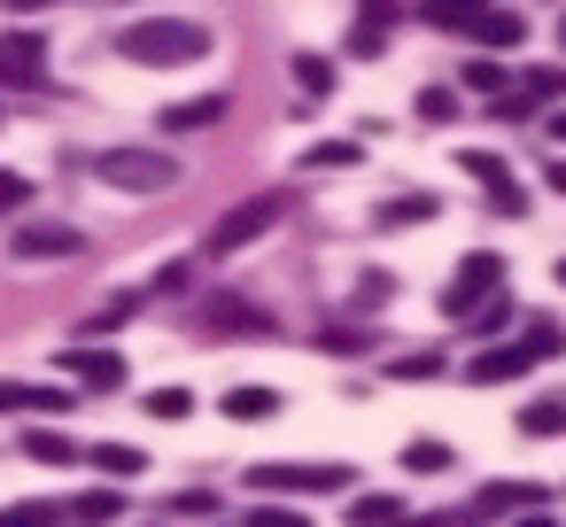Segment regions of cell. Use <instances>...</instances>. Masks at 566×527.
I'll return each instance as SVG.
<instances>
[{"instance_id":"obj_29","label":"cell","mask_w":566,"mask_h":527,"mask_svg":"<svg viewBox=\"0 0 566 527\" xmlns=\"http://www.w3.org/2000/svg\"><path fill=\"white\" fill-rule=\"evenodd\" d=\"M442 465H450V442H434V434L403 442V473H442Z\"/></svg>"},{"instance_id":"obj_41","label":"cell","mask_w":566,"mask_h":527,"mask_svg":"<svg viewBox=\"0 0 566 527\" xmlns=\"http://www.w3.org/2000/svg\"><path fill=\"white\" fill-rule=\"evenodd\" d=\"M551 140H558V148H566V109H558V117H551Z\"/></svg>"},{"instance_id":"obj_18","label":"cell","mask_w":566,"mask_h":527,"mask_svg":"<svg viewBox=\"0 0 566 527\" xmlns=\"http://www.w3.org/2000/svg\"><path fill=\"white\" fill-rule=\"evenodd\" d=\"M558 349H566V326H558V318H527V334H520V357H527V365H551Z\"/></svg>"},{"instance_id":"obj_5","label":"cell","mask_w":566,"mask_h":527,"mask_svg":"<svg viewBox=\"0 0 566 527\" xmlns=\"http://www.w3.org/2000/svg\"><path fill=\"white\" fill-rule=\"evenodd\" d=\"M249 488L264 496H334V488H357L349 465H249Z\"/></svg>"},{"instance_id":"obj_13","label":"cell","mask_w":566,"mask_h":527,"mask_svg":"<svg viewBox=\"0 0 566 527\" xmlns=\"http://www.w3.org/2000/svg\"><path fill=\"white\" fill-rule=\"evenodd\" d=\"M520 372H535V365L520 357V341H489V349H473V365H465L473 388H496V380H520Z\"/></svg>"},{"instance_id":"obj_38","label":"cell","mask_w":566,"mask_h":527,"mask_svg":"<svg viewBox=\"0 0 566 527\" xmlns=\"http://www.w3.org/2000/svg\"><path fill=\"white\" fill-rule=\"evenodd\" d=\"M318 341H326V349H365V326H326Z\"/></svg>"},{"instance_id":"obj_15","label":"cell","mask_w":566,"mask_h":527,"mask_svg":"<svg viewBox=\"0 0 566 527\" xmlns=\"http://www.w3.org/2000/svg\"><path fill=\"white\" fill-rule=\"evenodd\" d=\"M527 109H543V102H558L566 94V63H535V71H520V86H512Z\"/></svg>"},{"instance_id":"obj_3","label":"cell","mask_w":566,"mask_h":527,"mask_svg":"<svg viewBox=\"0 0 566 527\" xmlns=\"http://www.w3.org/2000/svg\"><path fill=\"white\" fill-rule=\"evenodd\" d=\"M94 179L117 187V194H164V187H179V156H164V148H102Z\"/></svg>"},{"instance_id":"obj_34","label":"cell","mask_w":566,"mask_h":527,"mask_svg":"<svg viewBox=\"0 0 566 527\" xmlns=\"http://www.w3.org/2000/svg\"><path fill=\"white\" fill-rule=\"evenodd\" d=\"M419 117H427V125H450V117H458V94H450V86H427V94H419Z\"/></svg>"},{"instance_id":"obj_24","label":"cell","mask_w":566,"mask_h":527,"mask_svg":"<svg viewBox=\"0 0 566 527\" xmlns=\"http://www.w3.org/2000/svg\"><path fill=\"white\" fill-rule=\"evenodd\" d=\"M365 148L357 140H318V148H303V171H349Z\"/></svg>"},{"instance_id":"obj_17","label":"cell","mask_w":566,"mask_h":527,"mask_svg":"<svg viewBox=\"0 0 566 527\" xmlns=\"http://www.w3.org/2000/svg\"><path fill=\"white\" fill-rule=\"evenodd\" d=\"M133 310H140V295H109L102 310H86V326H78V334H86V341H102V334H125V326H133Z\"/></svg>"},{"instance_id":"obj_37","label":"cell","mask_w":566,"mask_h":527,"mask_svg":"<svg viewBox=\"0 0 566 527\" xmlns=\"http://www.w3.org/2000/svg\"><path fill=\"white\" fill-rule=\"evenodd\" d=\"M171 512H179V519H210V512H218V496H202V488H187V496H171Z\"/></svg>"},{"instance_id":"obj_32","label":"cell","mask_w":566,"mask_h":527,"mask_svg":"<svg viewBox=\"0 0 566 527\" xmlns=\"http://www.w3.org/2000/svg\"><path fill=\"white\" fill-rule=\"evenodd\" d=\"M195 411V388H156L148 396V419H187Z\"/></svg>"},{"instance_id":"obj_16","label":"cell","mask_w":566,"mask_h":527,"mask_svg":"<svg viewBox=\"0 0 566 527\" xmlns=\"http://www.w3.org/2000/svg\"><path fill=\"white\" fill-rule=\"evenodd\" d=\"M0 411H71L63 388H24V380H0Z\"/></svg>"},{"instance_id":"obj_31","label":"cell","mask_w":566,"mask_h":527,"mask_svg":"<svg viewBox=\"0 0 566 527\" xmlns=\"http://www.w3.org/2000/svg\"><path fill=\"white\" fill-rule=\"evenodd\" d=\"M504 326H512V303H504V295H489V303L465 318V334H481V341H489V334H504Z\"/></svg>"},{"instance_id":"obj_45","label":"cell","mask_w":566,"mask_h":527,"mask_svg":"<svg viewBox=\"0 0 566 527\" xmlns=\"http://www.w3.org/2000/svg\"><path fill=\"white\" fill-rule=\"evenodd\" d=\"M558 48H566V17H558Z\"/></svg>"},{"instance_id":"obj_21","label":"cell","mask_w":566,"mask_h":527,"mask_svg":"<svg viewBox=\"0 0 566 527\" xmlns=\"http://www.w3.org/2000/svg\"><path fill=\"white\" fill-rule=\"evenodd\" d=\"M295 94H303V102H326V94H334V63H326V55H295Z\"/></svg>"},{"instance_id":"obj_12","label":"cell","mask_w":566,"mask_h":527,"mask_svg":"<svg viewBox=\"0 0 566 527\" xmlns=\"http://www.w3.org/2000/svg\"><path fill=\"white\" fill-rule=\"evenodd\" d=\"M226 109H233L226 94H195V102H171L156 125H164V133H218V125H226Z\"/></svg>"},{"instance_id":"obj_42","label":"cell","mask_w":566,"mask_h":527,"mask_svg":"<svg viewBox=\"0 0 566 527\" xmlns=\"http://www.w3.org/2000/svg\"><path fill=\"white\" fill-rule=\"evenodd\" d=\"M551 187H558V194H566V164H551Z\"/></svg>"},{"instance_id":"obj_44","label":"cell","mask_w":566,"mask_h":527,"mask_svg":"<svg viewBox=\"0 0 566 527\" xmlns=\"http://www.w3.org/2000/svg\"><path fill=\"white\" fill-rule=\"evenodd\" d=\"M558 287H566V256H558Z\"/></svg>"},{"instance_id":"obj_10","label":"cell","mask_w":566,"mask_h":527,"mask_svg":"<svg viewBox=\"0 0 566 527\" xmlns=\"http://www.w3.org/2000/svg\"><path fill=\"white\" fill-rule=\"evenodd\" d=\"M543 496H551L543 481H489V488L473 496V512H481V519H504V512H543Z\"/></svg>"},{"instance_id":"obj_4","label":"cell","mask_w":566,"mask_h":527,"mask_svg":"<svg viewBox=\"0 0 566 527\" xmlns=\"http://www.w3.org/2000/svg\"><path fill=\"white\" fill-rule=\"evenodd\" d=\"M489 295H504V256H496V249H473V256L450 272V287H442V310H450V318H473Z\"/></svg>"},{"instance_id":"obj_14","label":"cell","mask_w":566,"mask_h":527,"mask_svg":"<svg viewBox=\"0 0 566 527\" xmlns=\"http://www.w3.org/2000/svg\"><path fill=\"white\" fill-rule=\"evenodd\" d=\"M40 63H48V48H40L32 32H9V40H0V86H40Z\"/></svg>"},{"instance_id":"obj_25","label":"cell","mask_w":566,"mask_h":527,"mask_svg":"<svg viewBox=\"0 0 566 527\" xmlns=\"http://www.w3.org/2000/svg\"><path fill=\"white\" fill-rule=\"evenodd\" d=\"M280 396L272 388H226V419H272Z\"/></svg>"},{"instance_id":"obj_9","label":"cell","mask_w":566,"mask_h":527,"mask_svg":"<svg viewBox=\"0 0 566 527\" xmlns=\"http://www.w3.org/2000/svg\"><path fill=\"white\" fill-rule=\"evenodd\" d=\"M388 32H396V0H357V17H349V55H380L388 48Z\"/></svg>"},{"instance_id":"obj_27","label":"cell","mask_w":566,"mask_h":527,"mask_svg":"<svg viewBox=\"0 0 566 527\" xmlns=\"http://www.w3.org/2000/svg\"><path fill=\"white\" fill-rule=\"evenodd\" d=\"M117 512H125V496H117V488H86V496L71 504V519H86V527H109Z\"/></svg>"},{"instance_id":"obj_11","label":"cell","mask_w":566,"mask_h":527,"mask_svg":"<svg viewBox=\"0 0 566 527\" xmlns=\"http://www.w3.org/2000/svg\"><path fill=\"white\" fill-rule=\"evenodd\" d=\"M465 40H481L489 55H496V48H520V40H527V17H520V9H504V0H489V9L465 24Z\"/></svg>"},{"instance_id":"obj_26","label":"cell","mask_w":566,"mask_h":527,"mask_svg":"<svg viewBox=\"0 0 566 527\" xmlns=\"http://www.w3.org/2000/svg\"><path fill=\"white\" fill-rule=\"evenodd\" d=\"M86 457H94V465H102V473H117V481H133V473H140V465H148V457H140V450H133V442H94V450H86Z\"/></svg>"},{"instance_id":"obj_20","label":"cell","mask_w":566,"mask_h":527,"mask_svg":"<svg viewBox=\"0 0 566 527\" xmlns=\"http://www.w3.org/2000/svg\"><path fill=\"white\" fill-rule=\"evenodd\" d=\"M349 519H357V527H403V519H411V504H403V496H357V504H349Z\"/></svg>"},{"instance_id":"obj_2","label":"cell","mask_w":566,"mask_h":527,"mask_svg":"<svg viewBox=\"0 0 566 527\" xmlns=\"http://www.w3.org/2000/svg\"><path fill=\"white\" fill-rule=\"evenodd\" d=\"M280 218H287V194H272V187H264V194L233 202V210H226V218H218V225L202 233V256H210V264H226V256L256 249V241H264V233H272Z\"/></svg>"},{"instance_id":"obj_39","label":"cell","mask_w":566,"mask_h":527,"mask_svg":"<svg viewBox=\"0 0 566 527\" xmlns=\"http://www.w3.org/2000/svg\"><path fill=\"white\" fill-rule=\"evenodd\" d=\"M249 527H303V512H287V504H264Z\"/></svg>"},{"instance_id":"obj_28","label":"cell","mask_w":566,"mask_h":527,"mask_svg":"<svg viewBox=\"0 0 566 527\" xmlns=\"http://www.w3.org/2000/svg\"><path fill=\"white\" fill-rule=\"evenodd\" d=\"M481 9H489V0H427V24H442V32H465Z\"/></svg>"},{"instance_id":"obj_6","label":"cell","mask_w":566,"mask_h":527,"mask_svg":"<svg viewBox=\"0 0 566 527\" xmlns=\"http://www.w3.org/2000/svg\"><path fill=\"white\" fill-rule=\"evenodd\" d=\"M202 334H218V341H272L280 318L256 310V303H241V295H210L202 303Z\"/></svg>"},{"instance_id":"obj_35","label":"cell","mask_w":566,"mask_h":527,"mask_svg":"<svg viewBox=\"0 0 566 527\" xmlns=\"http://www.w3.org/2000/svg\"><path fill=\"white\" fill-rule=\"evenodd\" d=\"M0 527H55V504H9Z\"/></svg>"},{"instance_id":"obj_40","label":"cell","mask_w":566,"mask_h":527,"mask_svg":"<svg viewBox=\"0 0 566 527\" xmlns=\"http://www.w3.org/2000/svg\"><path fill=\"white\" fill-rule=\"evenodd\" d=\"M434 372H442L434 357H403V365H396V380H434Z\"/></svg>"},{"instance_id":"obj_7","label":"cell","mask_w":566,"mask_h":527,"mask_svg":"<svg viewBox=\"0 0 566 527\" xmlns=\"http://www.w3.org/2000/svg\"><path fill=\"white\" fill-rule=\"evenodd\" d=\"M71 256H86L78 225H24L17 233V264H71Z\"/></svg>"},{"instance_id":"obj_22","label":"cell","mask_w":566,"mask_h":527,"mask_svg":"<svg viewBox=\"0 0 566 527\" xmlns=\"http://www.w3.org/2000/svg\"><path fill=\"white\" fill-rule=\"evenodd\" d=\"M434 210H442L434 194H388V202H380V225H427Z\"/></svg>"},{"instance_id":"obj_23","label":"cell","mask_w":566,"mask_h":527,"mask_svg":"<svg viewBox=\"0 0 566 527\" xmlns=\"http://www.w3.org/2000/svg\"><path fill=\"white\" fill-rule=\"evenodd\" d=\"M520 434H535V442H543V434H566V396L527 403V411H520Z\"/></svg>"},{"instance_id":"obj_33","label":"cell","mask_w":566,"mask_h":527,"mask_svg":"<svg viewBox=\"0 0 566 527\" xmlns=\"http://www.w3.org/2000/svg\"><path fill=\"white\" fill-rule=\"evenodd\" d=\"M17 210H32V179L24 171H0V218H17Z\"/></svg>"},{"instance_id":"obj_30","label":"cell","mask_w":566,"mask_h":527,"mask_svg":"<svg viewBox=\"0 0 566 527\" xmlns=\"http://www.w3.org/2000/svg\"><path fill=\"white\" fill-rule=\"evenodd\" d=\"M465 86H473V94H512V71H504L496 55H481V63H465Z\"/></svg>"},{"instance_id":"obj_1","label":"cell","mask_w":566,"mask_h":527,"mask_svg":"<svg viewBox=\"0 0 566 527\" xmlns=\"http://www.w3.org/2000/svg\"><path fill=\"white\" fill-rule=\"evenodd\" d=\"M202 55H210V24H195V17H140L117 32V63H140V71H179Z\"/></svg>"},{"instance_id":"obj_43","label":"cell","mask_w":566,"mask_h":527,"mask_svg":"<svg viewBox=\"0 0 566 527\" xmlns=\"http://www.w3.org/2000/svg\"><path fill=\"white\" fill-rule=\"evenodd\" d=\"M520 527H551V519H543V512H527V519H520Z\"/></svg>"},{"instance_id":"obj_36","label":"cell","mask_w":566,"mask_h":527,"mask_svg":"<svg viewBox=\"0 0 566 527\" xmlns=\"http://www.w3.org/2000/svg\"><path fill=\"white\" fill-rule=\"evenodd\" d=\"M458 171H473V179H489V187H504V164H496L489 148H465V156H458Z\"/></svg>"},{"instance_id":"obj_8","label":"cell","mask_w":566,"mask_h":527,"mask_svg":"<svg viewBox=\"0 0 566 527\" xmlns=\"http://www.w3.org/2000/svg\"><path fill=\"white\" fill-rule=\"evenodd\" d=\"M63 372H78V388H94V396H109V388H125V357L117 349H94V341H78V349H63Z\"/></svg>"},{"instance_id":"obj_19","label":"cell","mask_w":566,"mask_h":527,"mask_svg":"<svg viewBox=\"0 0 566 527\" xmlns=\"http://www.w3.org/2000/svg\"><path fill=\"white\" fill-rule=\"evenodd\" d=\"M24 457H40V465H78L86 450H78L71 434H55V426H40V434H24Z\"/></svg>"}]
</instances>
